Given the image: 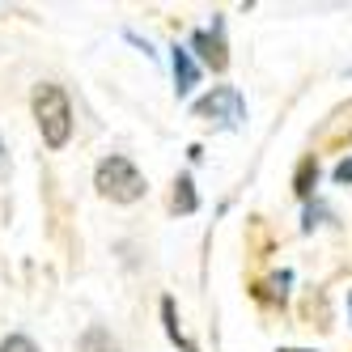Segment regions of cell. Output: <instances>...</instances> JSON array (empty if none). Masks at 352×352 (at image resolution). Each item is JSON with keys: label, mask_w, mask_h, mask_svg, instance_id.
<instances>
[{"label": "cell", "mask_w": 352, "mask_h": 352, "mask_svg": "<svg viewBox=\"0 0 352 352\" xmlns=\"http://www.w3.org/2000/svg\"><path fill=\"white\" fill-rule=\"evenodd\" d=\"M30 107H34V123H38L47 148H64L68 136H72V107H68V94H64L60 85H38L34 98H30Z\"/></svg>", "instance_id": "obj_1"}, {"label": "cell", "mask_w": 352, "mask_h": 352, "mask_svg": "<svg viewBox=\"0 0 352 352\" xmlns=\"http://www.w3.org/2000/svg\"><path fill=\"white\" fill-rule=\"evenodd\" d=\"M94 187H98V195L115 199V204H136V199L144 195V174H140V170H136L128 157L111 153V157H102V162H98Z\"/></svg>", "instance_id": "obj_2"}, {"label": "cell", "mask_w": 352, "mask_h": 352, "mask_svg": "<svg viewBox=\"0 0 352 352\" xmlns=\"http://www.w3.org/2000/svg\"><path fill=\"white\" fill-rule=\"evenodd\" d=\"M195 115L199 119H225L234 128V123L246 119V107H242V98H238L234 85H217L208 98H199V102H195Z\"/></svg>", "instance_id": "obj_3"}, {"label": "cell", "mask_w": 352, "mask_h": 352, "mask_svg": "<svg viewBox=\"0 0 352 352\" xmlns=\"http://www.w3.org/2000/svg\"><path fill=\"white\" fill-rule=\"evenodd\" d=\"M191 47H195V52L204 56V64H212L217 72H221L225 64H230V60H225V43H221V26H217L212 34H208V30H199V34L191 38Z\"/></svg>", "instance_id": "obj_4"}, {"label": "cell", "mask_w": 352, "mask_h": 352, "mask_svg": "<svg viewBox=\"0 0 352 352\" xmlns=\"http://www.w3.org/2000/svg\"><path fill=\"white\" fill-rule=\"evenodd\" d=\"M174 89H179V98H187L191 89H195V81H199V68H195V60H191V52L187 47H174Z\"/></svg>", "instance_id": "obj_5"}, {"label": "cell", "mask_w": 352, "mask_h": 352, "mask_svg": "<svg viewBox=\"0 0 352 352\" xmlns=\"http://www.w3.org/2000/svg\"><path fill=\"white\" fill-rule=\"evenodd\" d=\"M199 208V195H195V183H191V174H179V183H174V212H195Z\"/></svg>", "instance_id": "obj_6"}, {"label": "cell", "mask_w": 352, "mask_h": 352, "mask_svg": "<svg viewBox=\"0 0 352 352\" xmlns=\"http://www.w3.org/2000/svg\"><path fill=\"white\" fill-rule=\"evenodd\" d=\"M81 352H119V344H115V336L107 327H89L81 336Z\"/></svg>", "instance_id": "obj_7"}, {"label": "cell", "mask_w": 352, "mask_h": 352, "mask_svg": "<svg viewBox=\"0 0 352 352\" xmlns=\"http://www.w3.org/2000/svg\"><path fill=\"white\" fill-rule=\"evenodd\" d=\"M314 183H318V162H314V157H306V162L297 166V179H293V191H297V195H310V191H314Z\"/></svg>", "instance_id": "obj_8"}, {"label": "cell", "mask_w": 352, "mask_h": 352, "mask_svg": "<svg viewBox=\"0 0 352 352\" xmlns=\"http://www.w3.org/2000/svg\"><path fill=\"white\" fill-rule=\"evenodd\" d=\"M162 318H166V331H170V340H174V344H183L187 352H195V348H191V344L183 340V331H179V322H174V301H170V297L162 301Z\"/></svg>", "instance_id": "obj_9"}, {"label": "cell", "mask_w": 352, "mask_h": 352, "mask_svg": "<svg viewBox=\"0 0 352 352\" xmlns=\"http://www.w3.org/2000/svg\"><path fill=\"white\" fill-rule=\"evenodd\" d=\"M0 352H38V344L30 336H5L0 340Z\"/></svg>", "instance_id": "obj_10"}, {"label": "cell", "mask_w": 352, "mask_h": 352, "mask_svg": "<svg viewBox=\"0 0 352 352\" xmlns=\"http://www.w3.org/2000/svg\"><path fill=\"white\" fill-rule=\"evenodd\" d=\"M336 183H352V157H344V162L336 166Z\"/></svg>", "instance_id": "obj_11"}, {"label": "cell", "mask_w": 352, "mask_h": 352, "mask_svg": "<svg viewBox=\"0 0 352 352\" xmlns=\"http://www.w3.org/2000/svg\"><path fill=\"white\" fill-rule=\"evenodd\" d=\"M5 166H9V153H5V140H0V174H5Z\"/></svg>", "instance_id": "obj_12"}, {"label": "cell", "mask_w": 352, "mask_h": 352, "mask_svg": "<svg viewBox=\"0 0 352 352\" xmlns=\"http://www.w3.org/2000/svg\"><path fill=\"white\" fill-rule=\"evenodd\" d=\"M280 352H310V348H280Z\"/></svg>", "instance_id": "obj_13"}]
</instances>
